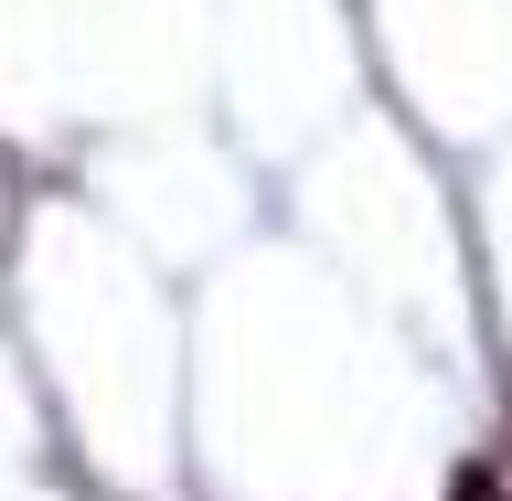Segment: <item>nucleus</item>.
<instances>
[{
  "mask_svg": "<svg viewBox=\"0 0 512 501\" xmlns=\"http://www.w3.org/2000/svg\"><path fill=\"white\" fill-rule=\"evenodd\" d=\"M448 501H512V491H502V470H459V491H448Z\"/></svg>",
  "mask_w": 512,
  "mask_h": 501,
  "instance_id": "obj_1",
  "label": "nucleus"
}]
</instances>
